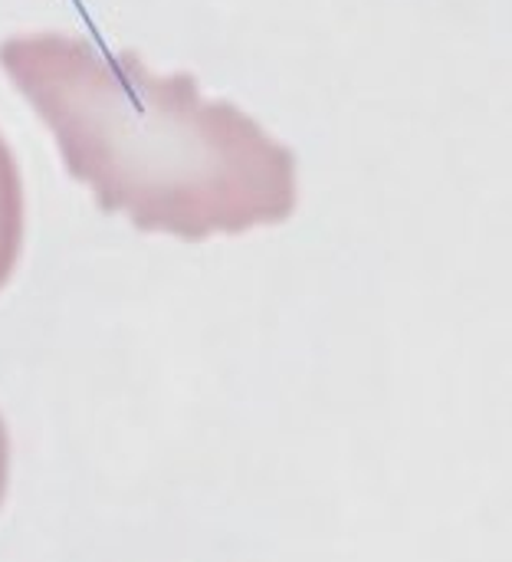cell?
Returning <instances> with one entry per match:
<instances>
[{
  "mask_svg": "<svg viewBox=\"0 0 512 562\" xmlns=\"http://www.w3.org/2000/svg\"><path fill=\"white\" fill-rule=\"evenodd\" d=\"M7 471H10V441H7V428H3V418H0V504H3V494H7Z\"/></svg>",
  "mask_w": 512,
  "mask_h": 562,
  "instance_id": "3957f363",
  "label": "cell"
},
{
  "mask_svg": "<svg viewBox=\"0 0 512 562\" xmlns=\"http://www.w3.org/2000/svg\"><path fill=\"white\" fill-rule=\"evenodd\" d=\"M23 247V181L10 145L0 135V290L7 286Z\"/></svg>",
  "mask_w": 512,
  "mask_h": 562,
  "instance_id": "7a4b0ae2",
  "label": "cell"
},
{
  "mask_svg": "<svg viewBox=\"0 0 512 562\" xmlns=\"http://www.w3.org/2000/svg\"><path fill=\"white\" fill-rule=\"evenodd\" d=\"M0 66L49 125L66 171L138 231L207 240L283 224L296 155L191 72L158 76L135 53L69 33H20Z\"/></svg>",
  "mask_w": 512,
  "mask_h": 562,
  "instance_id": "6da1fadb",
  "label": "cell"
}]
</instances>
